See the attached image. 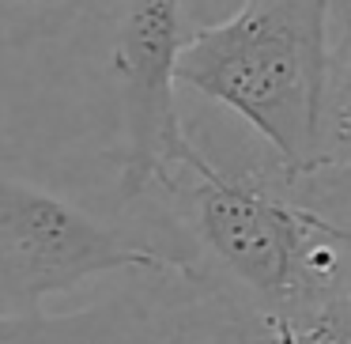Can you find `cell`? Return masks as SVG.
<instances>
[{
    "mask_svg": "<svg viewBox=\"0 0 351 344\" xmlns=\"http://www.w3.org/2000/svg\"><path fill=\"white\" fill-rule=\"evenodd\" d=\"M185 238L189 280L215 276L257 314L268 344H348L351 231L253 174L215 163L167 190Z\"/></svg>",
    "mask_w": 351,
    "mask_h": 344,
    "instance_id": "obj_1",
    "label": "cell"
},
{
    "mask_svg": "<svg viewBox=\"0 0 351 344\" xmlns=\"http://www.w3.org/2000/svg\"><path fill=\"white\" fill-rule=\"evenodd\" d=\"M332 0H242L223 23L193 27L178 84L234 110L280 163L287 182L340 167L328 129Z\"/></svg>",
    "mask_w": 351,
    "mask_h": 344,
    "instance_id": "obj_2",
    "label": "cell"
},
{
    "mask_svg": "<svg viewBox=\"0 0 351 344\" xmlns=\"http://www.w3.org/2000/svg\"><path fill=\"white\" fill-rule=\"evenodd\" d=\"M106 273L185 276V265L61 193L0 170V314H42L49 295Z\"/></svg>",
    "mask_w": 351,
    "mask_h": 344,
    "instance_id": "obj_3",
    "label": "cell"
},
{
    "mask_svg": "<svg viewBox=\"0 0 351 344\" xmlns=\"http://www.w3.org/2000/svg\"><path fill=\"white\" fill-rule=\"evenodd\" d=\"M189 0H114L110 72L121 110V197L167 190L204 167L178 110V57L189 42Z\"/></svg>",
    "mask_w": 351,
    "mask_h": 344,
    "instance_id": "obj_4",
    "label": "cell"
},
{
    "mask_svg": "<svg viewBox=\"0 0 351 344\" xmlns=\"http://www.w3.org/2000/svg\"><path fill=\"white\" fill-rule=\"evenodd\" d=\"M87 314H0V344H84Z\"/></svg>",
    "mask_w": 351,
    "mask_h": 344,
    "instance_id": "obj_5",
    "label": "cell"
},
{
    "mask_svg": "<svg viewBox=\"0 0 351 344\" xmlns=\"http://www.w3.org/2000/svg\"><path fill=\"white\" fill-rule=\"evenodd\" d=\"M76 0H0V12L8 16H23V19H46L49 12H64Z\"/></svg>",
    "mask_w": 351,
    "mask_h": 344,
    "instance_id": "obj_6",
    "label": "cell"
},
{
    "mask_svg": "<svg viewBox=\"0 0 351 344\" xmlns=\"http://www.w3.org/2000/svg\"><path fill=\"white\" fill-rule=\"evenodd\" d=\"M332 80H336L343 99H351V34L343 38L340 54H336V61H332Z\"/></svg>",
    "mask_w": 351,
    "mask_h": 344,
    "instance_id": "obj_7",
    "label": "cell"
},
{
    "mask_svg": "<svg viewBox=\"0 0 351 344\" xmlns=\"http://www.w3.org/2000/svg\"><path fill=\"white\" fill-rule=\"evenodd\" d=\"M348 344H351V336H348Z\"/></svg>",
    "mask_w": 351,
    "mask_h": 344,
    "instance_id": "obj_8",
    "label": "cell"
},
{
    "mask_svg": "<svg viewBox=\"0 0 351 344\" xmlns=\"http://www.w3.org/2000/svg\"><path fill=\"white\" fill-rule=\"evenodd\" d=\"M265 344H268V341H265Z\"/></svg>",
    "mask_w": 351,
    "mask_h": 344,
    "instance_id": "obj_9",
    "label": "cell"
}]
</instances>
